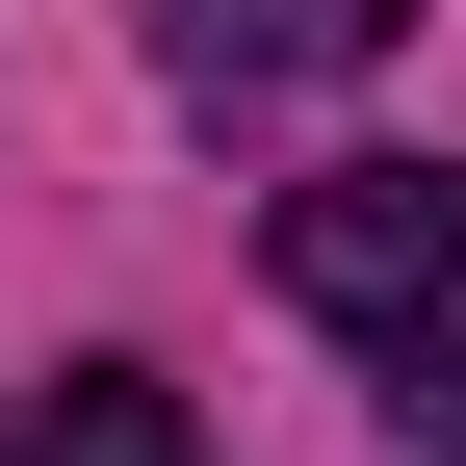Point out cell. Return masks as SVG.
I'll return each instance as SVG.
<instances>
[{"mask_svg": "<svg viewBox=\"0 0 466 466\" xmlns=\"http://www.w3.org/2000/svg\"><path fill=\"white\" fill-rule=\"evenodd\" d=\"M363 52H415V0H156V78L182 104H311Z\"/></svg>", "mask_w": 466, "mask_h": 466, "instance_id": "2", "label": "cell"}, {"mask_svg": "<svg viewBox=\"0 0 466 466\" xmlns=\"http://www.w3.org/2000/svg\"><path fill=\"white\" fill-rule=\"evenodd\" d=\"M0 466H208V441H182V389H156V363H52L26 415H0Z\"/></svg>", "mask_w": 466, "mask_h": 466, "instance_id": "3", "label": "cell"}, {"mask_svg": "<svg viewBox=\"0 0 466 466\" xmlns=\"http://www.w3.org/2000/svg\"><path fill=\"white\" fill-rule=\"evenodd\" d=\"M259 259L415 441H466V156H337V182H285Z\"/></svg>", "mask_w": 466, "mask_h": 466, "instance_id": "1", "label": "cell"}]
</instances>
